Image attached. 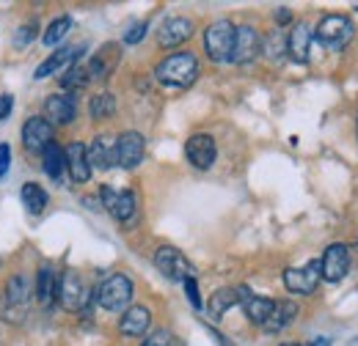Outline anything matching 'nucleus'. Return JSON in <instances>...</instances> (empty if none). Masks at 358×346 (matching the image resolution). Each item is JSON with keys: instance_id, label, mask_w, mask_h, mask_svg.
Returning <instances> with one entry per match:
<instances>
[{"instance_id": "f257e3e1", "label": "nucleus", "mask_w": 358, "mask_h": 346, "mask_svg": "<svg viewBox=\"0 0 358 346\" xmlns=\"http://www.w3.org/2000/svg\"><path fill=\"white\" fill-rule=\"evenodd\" d=\"M155 77H157L163 86L187 88L190 83H196V77H199V61H196L193 52H174V55H166V58L157 63Z\"/></svg>"}, {"instance_id": "f03ea898", "label": "nucleus", "mask_w": 358, "mask_h": 346, "mask_svg": "<svg viewBox=\"0 0 358 346\" xmlns=\"http://www.w3.org/2000/svg\"><path fill=\"white\" fill-rule=\"evenodd\" d=\"M96 303H99V308H105L110 313L127 310L130 303H133V280L127 275H122V272L108 275L96 286Z\"/></svg>"}, {"instance_id": "7ed1b4c3", "label": "nucleus", "mask_w": 358, "mask_h": 346, "mask_svg": "<svg viewBox=\"0 0 358 346\" xmlns=\"http://www.w3.org/2000/svg\"><path fill=\"white\" fill-rule=\"evenodd\" d=\"M353 33H356V25L350 22V17H342V14H328L314 28V39L328 50H345L353 42Z\"/></svg>"}, {"instance_id": "20e7f679", "label": "nucleus", "mask_w": 358, "mask_h": 346, "mask_svg": "<svg viewBox=\"0 0 358 346\" xmlns=\"http://www.w3.org/2000/svg\"><path fill=\"white\" fill-rule=\"evenodd\" d=\"M234 33L237 25L229 20H218L204 31V50L210 55V61L215 63H226L231 61V50H234Z\"/></svg>"}, {"instance_id": "39448f33", "label": "nucleus", "mask_w": 358, "mask_h": 346, "mask_svg": "<svg viewBox=\"0 0 358 346\" xmlns=\"http://www.w3.org/2000/svg\"><path fill=\"white\" fill-rule=\"evenodd\" d=\"M55 297H58V303L61 308H66V310H83L86 305H89V286L83 283V278L78 275V272H64V275H58V283H55Z\"/></svg>"}, {"instance_id": "423d86ee", "label": "nucleus", "mask_w": 358, "mask_h": 346, "mask_svg": "<svg viewBox=\"0 0 358 346\" xmlns=\"http://www.w3.org/2000/svg\"><path fill=\"white\" fill-rule=\"evenodd\" d=\"M99 201L113 215V220H119V223H133L135 215H138V198H135L133 190H113V187L105 184L99 190Z\"/></svg>"}, {"instance_id": "0eeeda50", "label": "nucleus", "mask_w": 358, "mask_h": 346, "mask_svg": "<svg viewBox=\"0 0 358 346\" xmlns=\"http://www.w3.org/2000/svg\"><path fill=\"white\" fill-rule=\"evenodd\" d=\"M155 266H157L169 280H177V283H185L187 278H196V266L185 259L177 248H171V245L157 248V253H155Z\"/></svg>"}, {"instance_id": "6e6552de", "label": "nucleus", "mask_w": 358, "mask_h": 346, "mask_svg": "<svg viewBox=\"0 0 358 346\" xmlns=\"http://www.w3.org/2000/svg\"><path fill=\"white\" fill-rule=\"evenodd\" d=\"M34 300V283L28 275H11L8 283H6V316L8 322L14 316H22L28 310V305Z\"/></svg>"}, {"instance_id": "1a4fd4ad", "label": "nucleus", "mask_w": 358, "mask_h": 346, "mask_svg": "<svg viewBox=\"0 0 358 346\" xmlns=\"http://www.w3.org/2000/svg\"><path fill=\"white\" fill-rule=\"evenodd\" d=\"M348 269H350V250H348V245H342V242L328 245L322 259H320V278L328 280V283H339V280H345Z\"/></svg>"}, {"instance_id": "9d476101", "label": "nucleus", "mask_w": 358, "mask_h": 346, "mask_svg": "<svg viewBox=\"0 0 358 346\" xmlns=\"http://www.w3.org/2000/svg\"><path fill=\"white\" fill-rule=\"evenodd\" d=\"M143 151H146V140L141 132H122L116 137V165L124 171H133L143 163Z\"/></svg>"}, {"instance_id": "9b49d317", "label": "nucleus", "mask_w": 358, "mask_h": 346, "mask_svg": "<svg viewBox=\"0 0 358 346\" xmlns=\"http://www.w3.org/2000/svg\"><path fill=\"white\" fill-rule=\"evenodd\" d=\"M185 157H187V163H190L193 168L210 171L213 163H215V157H218V146H215L213 135H204V132H201V135L187 137V143H185Z\"/></svg>"}, {"instance_id": "f8f14e48", "label": "nucleus", "mask_w": 358, "mask_h": 346, "mask_svg": "<svg viewBox=\"0 0 358 346\" xmlns=\"http://www.w3.org/2000/svg\"><path fill=\"white\" fill-rule=\"evenodd\" d=\"M284 286H287V292H292V294H312L314 289H317V283L322 280L320 278V261H309L306 266H289V269H284Z\"/></svg>"}, {"instance_id": "ddd939ff", "label": "nucleus", "mask_w": 358, "mask_h": 346, "mask_svg": "<svg viewBox=\"0 0 358 346\" xmlns=\"http://www.w3.org/2000/svg\"><path fill=\"white\" fill-rule=\"evenodd\" d=\"M78 116V102L69 93H50L45 99V121L50 127H66Z\"/></svg>"}, {"instance_id": "4468645a", "label": "nucleus", "mask_w": 358, "mask_h": 346, "mask_svg": "<svg viewBox=\"0 0 358 346\" xmlns=\"http://www.w3.org/2000/svg\"><path fill=\"white\" fill-rule=\"evenodd\" d=\"M262 52V36L254 25H240L234 33V50H231V61L234 63H251L257 55Z\"/></svg>"}, {"instance_id": "2eb2a0df", "label": "nucleus", "mask_w": 358, "mask_h": 346, "mask_svg": "<svg viewBox=\"0 0 358 346\" xmlns=\"http://www.w3.org/2000/svg\"><path fill=\"white\" fill-rule=\"evenodd\" d=\"M89 151V165L99 171H110L116 168V137L113 135H96L86 146Z\"/></svg>"}, {"instance_id": "dca6fc26", "label": "nucleus", "mask_w": 358, "mask_h": 346, "mask_svg": "<svg viewBox=\"0 0 358 346\" xmlns=\"http://www.w3.org/2000/svg\"><path fill=\"white\" fill-rule=\"evenodd\" d=\"M52 140H55V132H52V127L47 124L42 116H31L25 121V127H22V143H25L28 151L42 154Z\"/></svg>"}, {"instance_id": "f3484780", "label": "nucleus", "mask_w": 358, "mask_h": 346, "mask_svg": "<svg viewBox=\"0 0 358 346\" xmlns=\"http://www.w3.org/2000/svg\"><path fill=\"white\" fill-rule=\"evenodd\" d=\"M314 31L309 22H295L289 36H287V55L295 63H306L309 61V50H312Z\"/></svg>"}, {"instance_id": "a211bd4d", "label": "nucleus", "mask_w": 358, "mask_h": 346, "mask_svg": "<svg viewBox=\"0 0 358 346\" xmlns=\"http://www.w3.org/2000/svg\"><path fill=\"white\" fill-rule=\"evenodd\" d=\"M190 36H193V22L185 20V17H171V20H166V22L160 25V31H157V44L166 47V50H171V47L185 44Z\"/></svg>"}, {"instance_id": "6ab92c4d", "label": "nucleus", "mask_w": 358, "mask_h": 346, "mask_svg": "<svg viewBox=\"0 0 358 346\" xmlns=\"http://www.w3.org/2000/svg\"><path fill=\"white\" fill-rule=\"evenodd\" d=\"M119 66V44H102L99 52L89 61V80H108Z\"/></svg>"}, {"instance_id": "aec40b11", "label": "nucleus", "mask_w": 358, "mask_h": 346, "mask_svg": "<svg viewBox=\"0 0 358 346\" xmlns=\"http://www.w3.org/2000/svg\"><path fill=\"white\" fill-rule=\"evenodd\" d=\"M64 157H66V168L72 173V179L78 184H86L91 179V165H89V151H86V143L80 140H72L66 149H64Z\"/></svg>"}, {"instance_id": "412c9836", "label": "nucleus", "mask_w": 358, "mask_h": 346, "mask_svg": "<svg viewBox=\"0 0 358 346\" xmlns=\"http://www.w3.org/2000/svg\"><path fill=\"white\" fill-rule=\"evenodd\" d=\"M240 305H243L245 316H248L254 324L265 327V322H268L270 313H273L275 300H270V297H259V294H251L245 286H240Z\"/></svg>"}, {"instance_id": "4be33fe9", "label": "nucleus", "mask_w": 358, "mask_h": 346, "mask_svg": "<svg viewBox=\"0 0 358 346\" xmlns=\"http://www.w3.org/2000/svg\"><path fill=\"white\" fill-rule=\"evenodd\" d=\"M149 324H152V313H149V308H143V305H130V308L122 313V319H119L122 336H130V338H141V336L149 330Z\"/></svg>"}, {"instance_id": "5701e85b", "label": "nucleus", "mask_w": 358, "mask_h": 346, "mask_svg": "<svg viewBox=\"0 0 358 346\" xmlns=\"http://www.w3.org/2000/svg\"><path fill=\"white\" fill-rule=\"evenodd\" d=\"M86 47H61V50H55V55H50L45 63H39V69H36V80H45L50 75H55V72H61L66 63H72V61H78V52H83Z\"/></svg>"}, {"instance_id": "b1692460", "label": "nucleus", "mask_w": 358, "mask_h": 346, "mask_svg": "<svg viewBox=\"0 0 358 346\" xmlns=\"http://www.w3.org/2000/svg\"><path fill=\"white\" fill-rule=\"evenodd\" d=\"M295 316H298V303H292V300H281V303L273 305V313H270V319L265 322L262 330L278 333V330L289 327V324L295 322Z\"/></svg>"}, {"instance_id": "393cba45", "label": "nucleus", "mask_w": 358, "mask_h": 346, "mask_svg": "<svg viewBox=\"0 0 358 346\" xmlns=\"http://www.w3.org/2000/svg\"><path fill=\"white\" fill-rule=\"evenodd\" d=\"M42 168H45V173L52 179V181H58V179L64 176V171H66V157H64V149H61L55 140H52L45 151H42Z\"/></svg>"}, {"instance_id": "a878e982", "label": "nucleus", "mask_w": 358, "mask_h": 346, "mask_svg": "<svg viewBox=\"0 0 358 346\" xmlns=\"http://www.w3.org/2000/svg\"><path fill=\"white\" fill-rule=\"evenodd\" d=\"M55 283H58V275L45 264V266L36 272V280H34V294H36V300L42 305L52 303V297H55Z\"/></svg>"}, {"instance_id": "bb28decb", "label": "nucleus", "mask_w": 358, "mask_h": 346, "mask_svg": "<svg viewBox=\"0 0 358 346\" xmlns=\"http://www.w3.org/2000/svg\"><path fill=\"white\" fill-rule=\"evenodd\" d=\"M234 305H240V289H231V286H226V289H218L213 297H210V316L213 319H221L229 308H234Z\"/></svg>"}, {"instance_id": "cd10ccee", "label": "nucleus", "mask_w": 358, "mask_h": 346, "mask_svg": "<svg viewBox=\"0 0 358 346\" xmlns=\"http://www.w3.org/2000/svg\"><path fill=\"white\" fill-rule=\"evenodd\" d=\"M47 193L45 187H39L36 181H28V184H22V204H25V209L31 212V215H42L47 209Z\"/></svg>"}, {"instance_id": "c85d7f7f", "label": "nucleus", "mask_w": 358, "mask_h": 346, "mask_svg": "<svg viewBox=\"0 0 358 346\" xmlns=\"http://www.w3.org/2000/svg\"><path fill=\"white\" fill-rule=\"evenodd\" d=\"M89 113L94 121L110 119V116L116 113V96H113V93H96V96H91Z\"/></svg>"}, {"instance_id": "c756f323", "label": "nucleus", "mask_w": 358, "mask_h": 346, "mask_svg": "<svg viewBox=\"0 0 358 346\" xmlns=\"http://www.w3.org/2000/svg\"><path fill=\"white\" fill-rule=\"evenodd\" d=\"M69 31H72V17H58V20L50 22V28L45 31L42 42H45L47 47H55V44H61L69 36Z\"/></svg>"}, {"instance_id": "7c9ffc66", "label": "nucleus", "mask_w": 358, "mask_h": 346, "mask_svg": "<svg viewBox=\"0 0 358 346\" xmlns=\"http://www.w3.org/2000/svg\"><path fill=\"white\" fill-rule=\"evenodd\" d=\"M86 83H89V69L83 63H72L64 72V77H61V88L64 91H78V88H83Z\"/></svg>"}, {"instance_id": "2f4dec72", "label": "nucleus", "mask_w": 358, "mask_h": 346, "mask_svg": "<svg viewBox=\"0 0 358 346\" xmlns=\"http://www.w3.org/2000/svg\"><path fill=\"white\" fill-rule=\"evenodd\" d=\"M262 50H265V55H268L270 61H278L284 55V50H287V39L275 31V33H270L268 39L262 42Z\"/></svg>"}, {"instance_id": "473e14b6", "label": "nucleus", "mask_w": 358, "mask_h": 346, "mask_svg": "<svg viewBox=\"0 0 358 346\" xmlns=\"http://www.w3.org/2000/svg\"><path fill=\"white\" fill-rule=\"evenodd\" d=\"M36 33H39V22H36V20H34V22H25V25L17 31L14 44H17V47H25L28 42H34V39H36Z\"/></svg>"}, {"instance_id": "72a5a7b5", "label": "nucleus", "mask_w": 358, "mask_h": 346, "mask_svg": "<svg viewBox=\"0 0 358 346\" xmlns=\"http://www.w3.org/2000/svg\"><path fill=\"white\" fill-rule=\"evenodd\" d=\"M146 31H149L146 22H135V25H130L127 33H124V44H138L143 36H146Z\"/></svg>"}, {"instance_id": "f704fd0d", "label": "nucleus", "mask_w": 358, "mask_h": 346, "mask_svg": "<svg viewBox=\"0 0 358 346\" xmlns=\"http://www.w3.org/2000/svg\"><path fill=\"white\" fill-rule=\"evenodd\" d=\"M182 286H185V294H187L190 305L199 310V308H201V294H199V283H196V278H187Z\"/></svg>"}, {"instance_id": "c9c22d12", "label": "nucleus", "mask_w": 358, "mask_h": 346, "mask_svg": "<svg viewBox=\"0 0 358 346\" xmlns=\"http://www.w3.org/2000/svg\"><path fill=\"white\" fill-rule=\"evenodd\" d=\"M11 110H14V96L0 93V121H3V119H8V116H11Z\"/></svg>"}, {"instance_id": "e433bc0d", "label": "nucleus", "mask_w": 358, "mask_h": 346, "mask_svg": "<svg viewBox=\"0 0 358 346\" xmlns=\"http://www.w3.org/2000/svg\"><path fill=\"white\" fill-rule=\"evenodd\" d=\"M8 165H11V149L8 143H0V176L8 171Z\"/></svg>"}, {"instance_id": "4c0bfd02", "label": "nucleus", "mask_w": 358, "mask_h": 346, "mask_svg": "<svg viewBox=\"0 0 358 346\" xmlns=\"http://www.w3.org/2000/svg\"><path fill=\"white\" fill-rule=\"evenodd\" d=\"M169 341H174L169 333H155V336H152L143 346H169Z\"/></svg>"}, {"instance_id": "58836bf2", "label": "nucleus", "mask_w": 358, "mask_h": 346, "mask_svg": "<svg viewBox=\"0 0 358 346\" xmlns=\"http://www.w3.org/2000/svg\"><path fill=\"white\" fill-rule=\"evenodd\" d=\"M292 20V11L289 8H275V22L278 25H284V22H289Z\"/></svg>"}, {"instance_id": "ea45409f", "label": "nucleus", "mask_w": 358, "mask_h": 346, "mask_svg": "<svg viewBox=\"0 0 358 346\" xmlns=\"http://www.w3.org/2000/svg\"><path fill=\"white\" fill-rule=\"evenodd\" d=\"M312 346H331V338H317Z\"/></svg>"}, {"instance_id": "a19ab883", "label": "nucleus", "mask_w": 358, "mask_h": 346, "mask_svg": "<svg viewBox=\"0 0 358 346\" xmlns=\"http://www.w3.org/2000/svg\"><path fill=\"white\" fill-rule=\"evenodd\" d=\"M281 346H303V344H281Z\"/></svg>"}, {"instance_id": "79ce46f5", "label": "nucleus", "mask_w": 358, "mask_h": 346, "mask_svg": "<svg viewBox=\"0 0 358 346\" xmlns=\"http://www.w3.org/2000/svg\"><path fill=\"white\" fill-rule=\"evenodd\" d=\"M353 8H356V11H358V3H353Z\"/></svg>"}]
</instances>
